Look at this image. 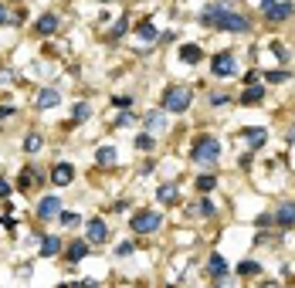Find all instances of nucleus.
I'll return each mask as SVG.
<instances>
[{"instance_id": "1", "label": "nucleus", "mask_w": 295, "mask_h": 288, "mask_svg": "<svg viewBox=\"0 0 295 288\" xmlns=\"http://www.w3.org/2000/svg\"><path fill=\"white\" fill-rule=\"evenodd\" d=\"M200 20H204V24H214V27H221V31H248V20L241 17V14L224 10V7H207Z\"/></svg>"}, {"instance_id": "2", "label": "nucleus", "mask_w": 295, "mask_h": 288, "mask_svg": "<svg viewBox=\"0 0 295 288\" xmlns=\"http://www.w3.org/2000/svg\"><path fill=\"white\" fill-rule=\"evenodd\" d=\"M217 156H221V143L217 139H211V136H204V139H197L194 153H190V159L194 163H214Z\"/></svg>"}, {"instance_id": "3", "label": "nucleus", "mask_w": 295, "mask_h": 288, "mask_svg": "<svg viewBox=\"0 0 295 288\" xmlns=\"http://www.w3.org/2000/svg\"><path fill=\"white\" fill-rule=\"evenodd\" d=\"M159 224H163V217L156 211H136L133 214V230L136 234H153V230H159Z\"/></svg>"}, {"instance_id": "4", "label": "nucleus", "mask_w": 295, "mask_h": 288, "mask_svg": "<svg viewBox=\"0 0 295 288\" xmlns=\"http://www.w3.org/2000/svg\"><path fill=\"white\" fill-rule=\"evenodd\" d=\"M187 105H190V92L187 88H170L163 95V109L166 112H187Z\"/></svg>"}, {"instance_id": "5", "label": "nucleus", "mask_w": 295, "mask_h": 288, "mask_svg": "<svg viewBox=\"0 0 295 288\" xmlns=\"http://www.w3.org/2000/svg\"><path fill=\"white\" fill-rule=\"evenodd\" d=\"M211 65H214L211 72H214L217 78H231V75H234V55H231V51H224V55H214V61H211Z\"/></svg>"}, {"instance_id": "6", "label": "nucleus", "mask_w": 295, "mask_h": 288, "mask_svg": "<svg viewBox=\"0 0 295 288\" xmlns=\"http://www.w3.org/2000/svg\"><path fill=\"white\" fill-rule=\"evenodd\" d=\"M38 217H41V220L61 217V200H58V197H44V200L38 204Z\"/></svg>"}, {"instance_id": "7", "label": "nucleus", "mask_w": 295, "mask_h": 288, "mask_svg": "<svg viewBox=\"0 0 295 288\" xmlns=\"http://www.w3.org/2000/svg\"><path fill=\"white\" fill-rule=\"evenodd\" d=\"M109 237V227H105V220L95 217V220H88V244H102Z\"/></svg>"}, {"instance_id": "8", "label": "nucleus", "mask_w": 295, "mask_h": 288, "mask_svg": "<svg viewBox=\"0 0 295 288\" xmlns=\"http://www.w3.org/2000/svg\"><path fill=\"white\" fill-rule=\"evenodd\" d=\"M72 176H75V166H72V163H58L55 173H51V180H55L58 187H68V183H72Z\"/></svg>"}, {"instance_id": "9", "label": "nucleus", "mask_w": 295, "mask_h": 288, "mask_svg": "<svg viewBox=\"0 0 295 288\" xmlns=\"http://www.w3.org/2000/svg\"><path fill=\"white\" fill-rule=\"evenodd\" d=\"M85 258H88V241H72V244H68V261L78 265Z\"/></svg>"}, {"instance_id": "10", "label": "nucleus", "mask_w": 295, "mask_h": 288, "mask_svg": "<svg viewBox=\"0 0 295 288\" xmlns=\"http://www.w3.org/2000/svg\"><path fill=\"white\" fill-rule=\"evenodd\" d=\"M289 14H292V3H268L265 7V17L268 20H285Z\"/></svg>"}, {"instance_id": "11", "label": "nucleus", "mask_w": 295, "mask_h": 288, "mask_svg": "<svg viewBox=\"0 0 295 288\" xmlns=\"http://www.w3.org/2000/svg\"><path fill=\"white\" fill-rule=\"evenodd\" d=\"M237 139H248V146H251V149H261V143L268 139V133H265V129H244Z\"/></svg>"}, {"instance_id": "12", "label": "nucleus", "mask_w": 295, "mask_h": 288, "mask_svg": "<svg viewBox=\"0 0 295 288\" xmlns=\"http://www.w3.org/2000/svg\"><path fill=\"white\" fill-rule=\"evenodd\" d=\"M58 251H61L58 237H41V258H55Z\"/></svg>"}, {"instance_id": "13", "label": "nucleus", "mask_w": 295, "mask_h": 288, "mask_svg": "<svg viewBox=\"0 0 295 288\" xmlns=\"http://www.w3.org/2000/svg\"><path fill=\"white\" fill-rule=\"evenodd\" d=\"M58 102H61V95L55 92V88H44V92L38 95V109H51V105H58Z\"/></svg>"}, {"instance_id": "14", "label": "nucleus", "mask_w": 295, "mask_h": 288, "mask_svg": "<svg viewBox=\"0 0 295 288\" xmlns=\"http://www.w3.org/2000/svg\"><path fill=\"white\" fill-rule=\"evenodd\" d=\"M207 268H211V275H214V278H224V275H227V265H224V258H221V254H211Z\"/></svg>"}, {"instance_id": "15", "label": "nucleus", "mask_w": 295, "mask_h": 288, "mask_svg": "<svg viewBox=\"0 0 295 288\" xmlns=\"http://www.w3.org/2000/svg\"><path fill=\"white\" fill-rule=\"evenodd\" d=\"M38 31L41 34H55V31H58V17H55V14H44V17L38 20Z\"/></svg>"}, {"instance_id": "16", "label": "nucleus", "mask_w": 295, "mask_h": 288, "mask_svg": "<svg viewBox=\"0 0 295 288\" xmlns=\"http://www.w3.org/2000/svg\"><path fill=\"white\" fill-rule=\"evenodd\" d=\"M163 126H166L163 112H149L146 115V129H149V133H163Z\"/></svg>"}, {"instance_id": "17", "label": "nucleus", "mask_w": 295, "mask_h": 288, "mask_svg": "<svg viewBox=\"0 0 295 288\" xmlns=\"http://www.w3.org/2000/svg\"><path fill=\"white\" fill-rule=\"evenodd\" d=\"M278 224H282V227H292L295 224V204H285V207L278 211Z\"/></svg>"}, {"instance_id": "18", "label": "nucleus", "mask_w": 295, "mask_h": 288, "mask_svg": "<svg viewBox=\"0 0 295 288\" xmlns=\"http://www.w3.org/2000/svg\"><path fill=\"white\" fill-rule=\"evenodd\" d=\"M180 58H183L187 65H197V61H200V48H197V44H183V48H180Z\"/></svg>"}, {"instance_id": "19", "label": "nucleus", "mask_w": 295, "mask_h": 288, "mask_svg": "<svg viewBox=\"0 0 295 288\" xmlns=\"http://www.w3.org/2000/svg\"><path fill=\"white\" fill-rule=\"evenodd\" d=\"M261 95H265V88H261V85H251V88L241 95V102H244V105H255V102H261Z\"/></svg>"}, {"instance_id": "20", "label": "nucleus", "mask_w": 295, "mask_h": 288, "mask_svg": "<svg viewBox=\"0 0 295 288\" xmlns=\"http://www.w3.org/2000/svg\"><path fill=\"white\" fill-rule=\"evenodd\" d=\"M156 197L163 200V204H173V200H177V187H173V183H163V187L156 190Z\"/></svg>"}, {"instance_id": "21", "label": "nucleus", "mask_w": 295, "mask_h": 288, "mask_svg": "<svg viewBox=\"0 0 295 288\" xmlns=\"http://www.w3.org/2000/svg\"><path fill=\"white\" fill-rule=\"evenodd\" d=\"M98 163H102V166H112V163H116V149H112V146H102V149H98Z\"/></svg>"}, {"instance_id": "22", "label": "nucleus", "mask_w": 295, "mask_h": 288, "mask_svg": "<svg viewBox=\"0 0 295 288\" xmlns=\"http://www.w3.org/2000/svg\"><path fill=\"white\" fill-rule=\"evenodd\" d=\"M258 271H261L258 261H241V265H237V275H258Z\"/></svg>"}, {"instance_id": "23", "label": "nucleus", "mask_w": 295, "mask_h": 288, "mask_svg": "<svg viewBox=\"0 0 295 288\" xmlns=\"http://www.w3.org/2000/svg\"><path fill=\"white\" fill-rule=\"evenodd\" d=\"M136 34H139L143 41H156V27H153V24H139Z\"/></svg>"}, {"instance_id": "24", "label": "nucleus", "mask_w": 295, "mask_h": 288, "mask_svg": "<svg viewBox=\"0 0 295 288\" xmlns=\"http://www.w3.org/2000/svg\"><path fill=\"white\" fill-rule=\"evenodd\" d=\"M34 176H38L34 170H24V173H20V180H17V187H20V190H27V187H34Z\"/></svg>"}, {"instance_id": "25", "label": "nucleus", "mask_w": 295, "mask_h": 288, "mask_svg": "<svg viewBox=\"0 0 295 288\" xmlns=\"http://www.w3.org/2000/svg\"><path fill=\"white\" fill-rule=\"evenodd\" d=\"M24 149H27V153H38V149H41V136L31 133L27 139H24Z\"/></svg>"}, {"instance_id": "26", "label": "nucleus", "mask_w": 295, "mask_h": 288, "mask_svg": "<svg viewBox=\"0 0 295 288\" xmlns=\"http://www.w3.org/2000/svg\"><path fill=\"white\" fill-rule=\"evenodd\" d=\"M197 190H200V193L214 190V176H211V173H204V176H200V180H197Z\"/></svg>"}, {"instance_id": "27", "label": "nucleus", "mask_w": 295, "mask_h": 288, "mask_svg": "<svg viewBox=\"0 0 295 288\" xmlns=\"http://www.w3.org/2000/svg\"><path fill=\"white\" fill-rule=\"evenodd\" d=\"M88 115H92V105H88V102H78V105H75V119H81V122H85Z\"/></svg>"}, {"instance_id": "28", "label": "nucleus", "mask_w": 295, "mask_h": 288, "mask_svg": "<svg viewBox=\"0 0 295 288\" xmlns=\"http://www.w3.org/2000/svg\"><path fill=\"white\" fill-rule=\"evenodd\" d=\"M136 146L143 149V153H149V149H153V136H149V133H146V136H139V139H136Z\"/></svg>"}, {"instance_id": "29", "label": "nucleus", "mask_w": 295, "mask_h": 288, "mask_svg": "<svg viewBox=\"0 0 295 288\" xmlns=\"http://www.w3.org/2000/svg\"><path fill=\"white\" fill-rule=\"evenodd\" d=\"M61 224L65 227H75V224H81V217L78 214H61Z\"/></svg>"}, {"instance_id": "30", "label": "nucleus", "mask_w": 295, "mask_h": 288, "mask_svg": "<svg viewBox=\"0 0 295 288\" xmlns=\"http://www.w3.org/2000/svg\"><path fill=\"white\" fill-rule=\"evenodd\" d=\"M214 211H217V207H214V200H200V214H204V217H211Z\"/></svg>"}, {"instance_id": "31", "label": "nucleus", "mask_w": 295, "mask_h": 288, "mask_svg": "<svg viewBox=\"0 0 295 288\" xmlns=\"http://www.w3.org/2000/svg\"><path fill=\"white\" fill-rule=\"evenodd\" d=\"M133 122H136V115H129V112H122L116 119V126H133Z\"/></svg>"}, {"instance_id": "32", "label": "nucleus", "mask_w": 295, "mask_h": 288, "mask_svg": "<svg viewBox=\"0 0 295 288\" xmlns=\"http://www.w3.org/2000/svg\"><path fill=\"white\" fill-rule=\"evenodd\" d=\"M116 254H119V258H126V254H133V241H126V244H119V248H116Z\"/></svg>"}, {"instance_id": "33", "label": "nucleus", "mask_w": 295, "mask_h": 288, "mask_svg": "<svg viewBox=\"0 0 295 288\" xmlns=\"http://www.w3.org/2000/svg\"><path fill=\"white\" fill-rule=\"evenodd\" d=\"M116 105L119 109H129V105H133V95H116Z\"/></svg>"}, {"instance_id": "34", "label": "nucleus", "mask_w": 295, "mask_h": 288, "mask_svg": "<svg viewBox=\"0 0 295 288\" xmlns=\"http://www.w3.org/2000/svg\"><path fill=\"white\" fill-rule=\"evenodd\" d=\"M268 81H289V72H272Z\"/></svg>"}, {"instance_id": "35", "label": "nucleus", "mask_w": 295, "mask_h": 288, "mask_svg": "<svg viewBox=\"0 0 295 288\" xmlns=\"http://www.w3.org/2000/svg\"><path fill=\"white\" fill-rule=\"evenodd\" d=\"M224 102H227V95H221V92H217V95H211V105H224Z\"/></svg>"}, {"instance_id": "36", "label": "nucleus", "mask_w": 295, "mask_h": 288, "mask_svg": "<svg viewBox=\"0 0 295 288\" xmlns=\"http://www.w3.org/2000/svg\"><path fill=\"white\" fill-rule=\"evenodd\" d=\"M7 193H10V183H7V180H0V197H7Z\"/></svg>"}, {"instance_id": "37", "label": "nucleus", "mask_w": 295, "mask_h": 288, "mask_svg": "<svg viewBox=\"0 0 295 288\" xmlns=\"http://www.w3.org/2000/svg\"><path fill=\"white\" fill-rule=\"evenodd\" d=\"M7 20H10V17H7V10L0 7V24H7Z\"/></svg>"}, {"instance_id": "38", "label": "nucleus", "mask_w": 295, "mask_h": 288, "mask_svg": "<svg viewBox=\"0 0 295 288\" xmlns=\"http://www.w3.org/2000/svg\"><path fill=\"white\" fill-rule=\"evenodd\" d=\"M292 143H295V133H292Z\"/></svg>"}]
</instances>
